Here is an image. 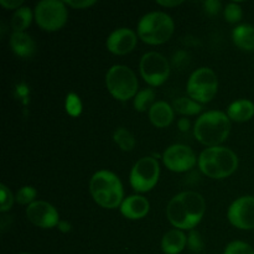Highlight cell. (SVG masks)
Wrapping results in <instances>:
<instances>
[{"label":"cell","instance_id":"cell-26","mask_svg":"<svg viewBox=\"0 0 254 254\" xmlns=\"http://www.w3.org/2000/svg\"><path fill=\"white\" fill-rule=\"evenodd\" d=\"M225 19L227 22L235 24V22L241 21L243 16L242 7L237 4V2H230L227 6L225 7Z\"/></svg>","mask_w":254,"mask_h":254},{"label":"cell","instance_id":"cell-3","mask_svg":"<svg viewBox=\"0 0 254 254\" xmlns=\"http://www.w3.org/2000/svg\"><path fill=\"white\" fill-rule=\"evenodd\" d=\"M201 173L211 179H225L232 175L238 168V158L231 149L225 146L207 148L198 156Z\"/></svg>","mask_w":254,"mask_h":254},{"label":"cell","instance_id":"cell-1","mask_svg":"<svg viewBox=\"0 0 254 254\" xmlns=\"http://www.w3.org/2000/svg\"><path fill=\"white\" fill-rule=\"evenodd\" d=\"M206 203L202 195L184 191L171 198L166 208L168 220L176 230H193L205 215Z\"/></svg>","mask_w":254,"mask_h":254},{"label":"cell","instance_id":"cell-25","mask_svg":"<svg viewBox=\"0 0 254 254\" xmlns=\"http://www.w3.org/2000/svg\"><path fill=\"white\" fill-rule=\"evenodd\" d=\"M36 195L37 191L32 186H24L16 192L15 201L20 205H31L32 202H35L34 200L36 198Z\"/></svg>","mask_w":254,"mask_h":254},{"label":"cell","instance_id":"cell-20","mask_svg":"<svg viewBox=\"0 0 254 254\" xmlns=\"http://www.w3.org/2000/svg\"><path fill=\"white\" fill-rule=\"evenodd\" d=\"M236 46L243 51H254V26L248 24L238 25L232 32Z\"/></svg>","mask_w":254,"mask_h":254},{"label":"cell","instance_id":"cell-21","mask_svg":"<svg viewBox=\"0 0 254 254\" xmlns=\"http://www.w3.org/2000/svg\"><path fill=\"white\" fill-rule=\"evenodd\" d=\"M32 21V11L30 7L21 6L12 14L11 27L14 32H24Z\"/></svg>","mask_w":254,"mask_h":254},{"label":"cell","instance_id":"cell-14","mask_svg":"<svg viewBox=\"0 0 254 254\" xmlns=\"http://www.w3.org/2000/svg\"><path fill=\"white\" fill-rule=\"evenodd\" d=\"M138 37L131 29L121 27L112 32L107 39V49L114 55H127L136 46Z\"/></svg>","mask_w":254,"mask_h":254},{"label":"cell","instance_id":"cell-30","mask_svg":"<svg viewBox=\"0 0 254 254\" xmlns=\"http://www.w3.org/2000/svg\"><path fill=\"white\" fill-rule=\"evenodd\" d=\"M67 112L72 116H77L81 113V102H79L78 97L74 94H69L67 97Z\"/></svg>","mask_w":254,"mask_h":254},{"label":"cell","instance_id":"cell-33","mask_svg":"<svg viewBox=\"0 0 254 254\" xmlns=\"http://www.w3.org/2000/svg\"><path fill=\"white\" fill-rule=\"evenodd\" d=\"M22 0H0V5L5 7V9H15L17 10L21 7Z\"/></svg>","mask_w":254,"mask_h":254},{"label":"cell","instance_id":"cell-17","mask_svg":"<svg viewBox=\"0 0 254 254\" xmlns=\"http://www.w3.org/2000/svg\"><path fill=\"white\" fill-rule=\"evenodd\" d=\"M10 46L14 54L22 59L31 57L36 51V44L26 32H12L10 36Z\"/></svg>","mask_w":254,"mask_h":254},{"label":"cell","instance_id":"cell-18","mask_svg":"<svg viewBox=\"0 0 254 254\" xmlns=\"http://www.w3.org/2000/svg\"><path fill=\"white\" fill-rule=\"evenodd\" d=\"M188 245V237L181 230H171L161 240V250L165 254H179Z\"/></svg>","mask_w":254,"mask_h":254},{"label":"cell","instance_id":"cell-12","mask_svg":"<svg viewBox=\"0 0 254 254\" xmlns=\"http://www.w3.org/2000/svg\"><path fill=\"white\" fill-rule=\"evenodd\" d=\"M231 225L240 230H253L254 228V197L243 196L237 198L230 206L227 212Z\"/></svg>","mask_w":254,"mask_h":254},{"label":"cell","instance_id":"cell-35","mask_svg":"<svg viewBox=\"0 0 254 254\" xmlns=\"http://www.w3.org/2000/svg\"><path fill=\"white\" fill-rule=\"evenodd\" d=\"M178 127H179V129H180V130L188 131L189 128H190V122H189V119L183 118V119H180V121H179Z\"/></svg>","mask_w":254,"mask_h":254},{"label":"cell","instance_id":"cell-7","mask_svg":"<svg viewBox=\"0 0 254 254\" xmlns=\"http://www.w3.org/2000/svg\"><path fill=\"white\" fill-rule=\"evenodd\" d=\"M218 89V79L215 72L208 67H201L192 72L186 86L189 97L198 103L212 101Z\"/></svg>","mask_w":254,"mask_h":254},{"label":"cell","instance_id":"cell-6","mask_svg":"<svg viewBox=\"0 0 254 254\" xmlns=\"http://www.w3.org/2000/svg\"><path fill=\"white\" fill-rule=\"evenodd\" d=\"M106 84L109 93L116 99L126 102L138 93V79L129 67L116 64L106 74Z\"/></svg>","mask_w":254,"mask_h":254},{"label":"cell","instance_id":"cell-27","mask_svg":"<svg viewBox=\"0 0 254 254\" xmlns=\"http://www.w3.org/2000/svg\"><path fill=\"white\" fill-rule=\"evenodd\" d=\"M225 254H254L252 246L242 241H233L226 247Z\"/></svg>","mask_w":254,"mask_h":254},{"label":"cell","instance_id":"cell-32","mask_svg":"<svg viewBox=\"0 0 254 254\" xmlns=\"http://www.w3.org/2000/svg\"><path fill=\"white\" fill-rule=\"evenodd\" d=\"M64 4L68 5V6L74 7V9H86V7L92 6V5L96 4L94 0H86V1H79V0H66L64 1Z\"/></svg>","mask_w":254,"mask_h":254},{"label":"cell","instance_id":"cell-8","mask_svg":"<svg viewBox=\"0 0 254 254\" xmlns=\"http://www.w3.org/2000/svg\"><path fill=\"white\" fill-rule=\"evenodd\" d=\"M68 17L66 4L59 0H42L35 7L36 24L45 31H57L64 26Z\"/></svg>","mask_w":254,"mask_h":254},{"label":"cell","instance_id":"cell-23","mask_svg":"<svg viewBox=\"0 0 254 254\" xmlns=\"http://www.w3.org/2000/svg\"><path fill=\"white\" fill-rule=\"evenodd\" d=\"M155 92L151 88L141 89L134 97V107L138 112H145L146 109H150L153 104L155 103Z\"/></svg>","mask_w":254,"mask_h":254},{"label":"cell","instance_id":"cell-19","mask_svg":"<svg viewBox=\"0 0 254 254\" xmlns=\"http://www.w3.org/2000/svg\"><path fill=\"white\" fill-rule=\"evenodd\" d=\"M227 116L233 122H248L254 116V104L248 99H240L231 103L227 108Z\"/></svg>","mask_w":254,"mask_h":254},{"label":"cell","instance_id":"cell-13","mask_svg":"<svg viewBox=\"0 0 254 254\" xmlns=\"http://www.w3.org/2000/svg\"><path fill=\"white\" fill-rule=\"evenodd\" d=\"M26 217L32 225L40 228H54L60 223L59 212L46 201H35L27 206Z\"/></svg>","mask_w":254,"mask_h":254},{"label":"cell","instance_id":"cell-2","mask_svg":"<svg viewBox=\"0 0 254 254\" xmlns=\"http://www.w3.org/2000/svg\"><path fill=\"white\" fill-rule=\"evenodd\" d=\"M231 131V119L221 111H210L198 117L193 127V135L203 145L220 146Z\"/></svg>","mask_w":254,"mask_h":254},{"label":"cell","instance_id":"cell-9","mask_svg":"<svg viewBox=\"0 0 254 254\" xmlns=\"http://www.w3.org/2000/svg\"><path fill=\"white\" fill-rule=\"evenodd\" d=\"M160 176V166L156 159L144 156L135 163L130 171V185L136 192H148L155 188Z\"/></svg>","mask_w":254,"mask_h":254},{"label":"cell","instance_id":"cell-36","mask_svg":"<svg viewBox=\"0 0 254 254\" xmlns=\"http://www.w3.org/2000/svg\"><path fill=\"white\" fill-rule=\"evenodd\" d=\"M59 228L62 232H69L71 231V225L68 222H66V221H60Z\"/></svg>","mask_w":254,"mask_h":254},{"label":"cell","instance_id":"cell-37","mask_svg":"<svg viewBox=\"0 0 254 254\" xmlns=\"http://www.w3.org/2000/svg\"><path fill=\"white\" fill-rule=\"evenodd\" d=\"M21 254H29V253H21Z\"/></svg>","mask_w":254,"mask_h":254},{"label":"cell","instance_id":"cell-5","mask_svg":"<svg viewBox=\"0 0 254 254\" xmlns=\"http://www.w3.org/2000/svg\"><path fill=\"white\" fill-rule=\"evenodd\" d=\"M173 19L166 12L151 11L144 15L138 24V35L140 40L149 45L165 44L174 34Z\"/></svg>","mask_w":254,"mask_h":254},{"label":"cell","instance_id":"cell-24","mask_svg":"<svg viewBox=\"0 0 254 254\" xmlns=\"http://www.w3.org/2000/svg\"><path fill=\"white\" fill-rule=\"evenodd\" d=\"M114 141H116L117 145L124 151H130L133 150L134 146H135V139H134L133 134L129 130H127L126 128H118L114 131L113 135Z\"/></svg>","mask_w":254,"mask_h":254},{"label":"cell","instance_id":"cell-4","mask_svg":"<svg viewBox=\"0 0 254 254\" xmlns=\"http://www.w3.org/2000/svg\"><path fill=\"white\" fill-rule=\"evenodd\" d=\"M89 191L94 201L104 208H116L124 201L121 180L108 170H99L92 176Z\"/></svg>","mask_w":254,"mask_h":254},{"label":"cell","instance_id":"cell-31","mask_svg":"<svg viewBox=\"0 0 254 254\" xmlns=\"http://www.w3.org/2000/svg\"><path fill=\"white\" fill-rule=\"evenodd\" d=\"M203 7H205L206 12L211 16H215L220 12L221 10V2L217 0H207V1L203 2Z\"/></svg>","mask_w":254,"mask_h":254},{"label":"cell","instance_id":"cell-22","mask_svg":"<svg viewBox=\"0 0 254 254\" xmlns=\"http://www.w3.org/2000/svg\"><path fill=\"white\" fill-rule=\"evenodd\" d=\"M173 108L183 116H196L201 112L202 106L193 99L183 97V98H178L174 101Z\"/></svg>","mask_w":254,"mask_h":254},{"label":"cell","instance_id":"cell-11","mask_svg":"<svg viewBox=\"0 0 254 254\" xmlns=\"http://www.w3.org/2000/svg\"><path fill=\"white\" fill-rule=\"evenodd\" d=\"M163 161L169 170L174 173H185L196 165L197 159L192 149L188 145L175 144L164 151Z\"/></svg>","mask_w":254,"mask_h":254},{"label":"cell","instance_id":"cell-34","mask_svg":"<svg viewBox=\"0 0 254 254\" xmlns=\"http://www.w3.org/2000/svg\"><path fill=\"white\" fill-rule=\"evenodd\" d=\"M159 5H161V6H166V7H174V6H178V5L183 4V1H180V0H175V1H163V0H158Z\"/></svg>","mask_w":254,"mask_h":254},{"label":"cell","instance_id":"cell-16","mask_svg":"<svg viewBox=\"0 0 254 254\" xmlns=\"http://www.w3.org/2000/svg\"><path fill=\"white\" fill-rule=\"evenodd\" d=\"M149 119L158 128H166L174 121V108L165 101H159L149 109Z\"/></svg>","mask_w":254,"mask_h":254},{"label":"cell","instance_id":"cell-15","mask_svg":"<svg viewBox=\"0 0 254 254\" xmlns=\"http://www.w3.org/2000/svg\"><path fill=\"white\" fill-rule=\"evenodd\" d=\"M150 203L145 197L140 195H133L124 198L121 205V212L129 220H140L149 212Z\"/></svg>","mask_w":254,"mask_h":254},{"label":"cell","instance_id":"cell-28","mask_svg":"<svg viewBox=\"0 0 254 254\" xmlns=\"http://www.w3.org/2000/svg\"><path fill=\"white\" fill-rule=\"evenodd\" d=\"M0 192H1V207H0V211L4 213L12 207V203H14L15 197L12 196L10 189L7 188V186H5L4 184L0 185Z\"/></svg>","mask_w":254,"mask_h":254},{"label":"cell","instance_id":"cell-29","mask_svg":"<svg viewBox=\"0 0 254 254\" xmlns=\"http://www.w3.org/2000/svg\"><path fill=\"white\" fill-rule=\"evenodd\" d=\"M188 245L192 252H201L203 250V241L200 233L196 232L195 230H191L188 237Z\"/></svg>","mask_w":254,"mask_h":254},{"label":"cell","instance_id":"cell-10","mask_svg":"<svg viewBox=\"0 0 254 254\" xmlns=\"http://www.w3.org/2000/svg\"><path fill=\"white\" fill-rule=\"evenodd\" d=\"M144 81L151 87L161 86L170 76V64L168 59L159 52H146L139 64Z\"/></svg>","mask_w":254,"mask_h":254}]
</instances>
